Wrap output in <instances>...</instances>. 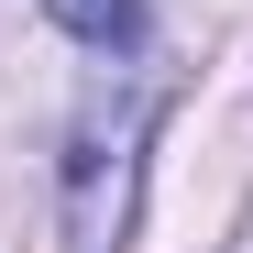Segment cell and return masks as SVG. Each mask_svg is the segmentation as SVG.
<instances>
[{"instance_id": "6da1fadb", "label": "cell", "mask_w": 253, "mask_h": 253, "mask_svg": "<svg viewBox=\"0 0 253 253\" xmlns=\"http://www.w3.org/2000/svg\"><path fill=\"white\" fill-rule=\"evenodd\" d=\"M143 132H154V88H121V99L77 110V132H66V231H77V253H110L132 231Z\"/></svg>"}, {"instance_id": "7a4b0ae2", "label": "cell", "mask_w": 253, "mask_h": 253, "mask_svg": "<svg viewBox=\"0 0 253 253\" xmlns=\"http://www.w3.org/2000/svg\"><path fill=\"white\" fill-rule=\"evenodd\" d=\"M44 11L77 33V44H99V55H132L143 44V0H44Z\"/></svg>"}]
</instances>
